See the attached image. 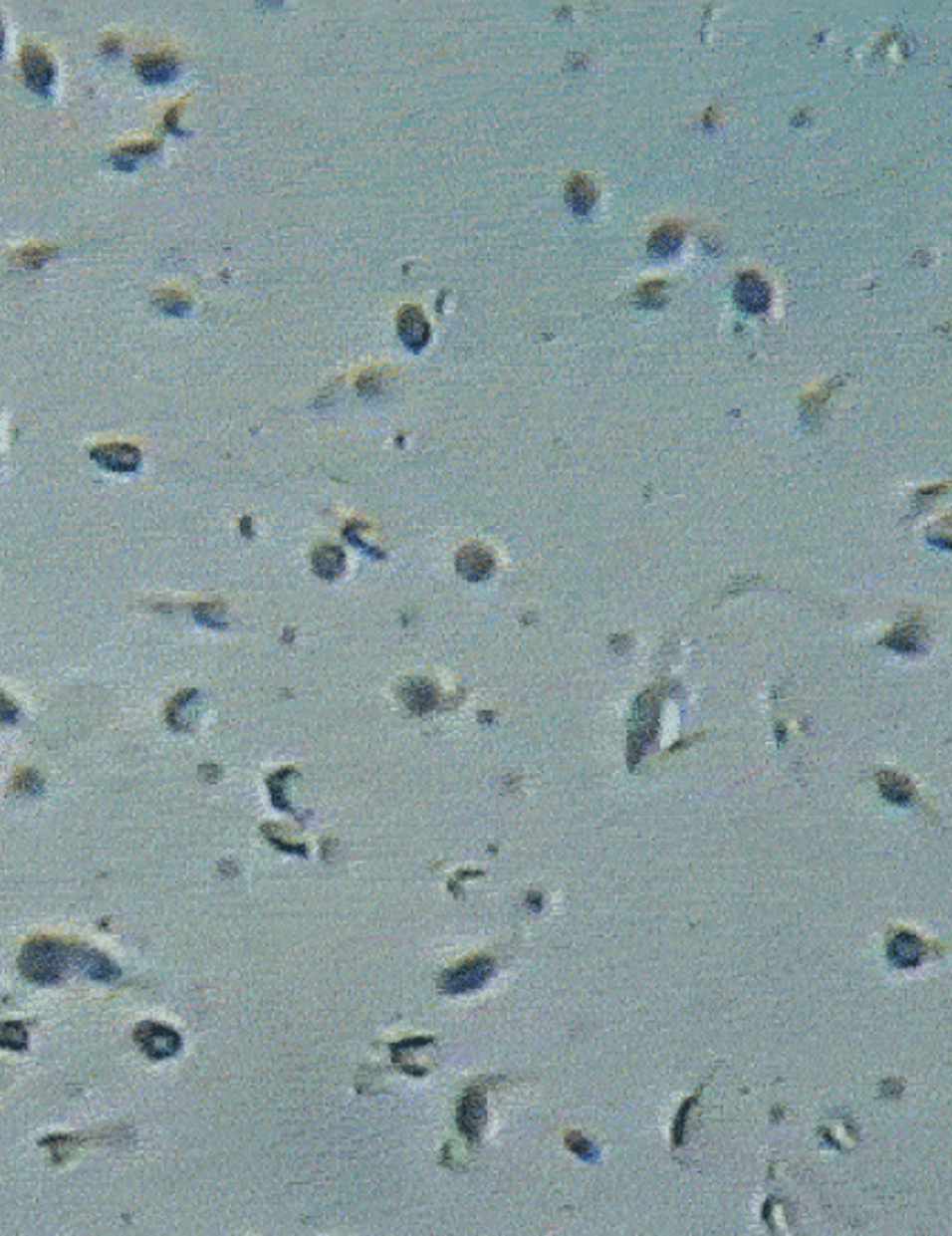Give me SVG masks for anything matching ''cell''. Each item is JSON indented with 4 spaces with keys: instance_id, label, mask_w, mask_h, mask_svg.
Instances as JSON below:
<instances>
[{
    "instance_id": "6da1fadb",
    "label": "cell",
    "mask_w": 952,
    "mask_h": 1236,
    "mask_svg": "<svg viewBox=\"0 0 952 1236\" xmlns=\"http://www.w3.org/2000/svg\"><path fill=\"white\" fill-rule=\"evenodd\" d=\"M73 969V955L70 946L50 940V937H39L23 946L19 958V971L23 978L37 985H55Z\"/></svg>"
},
{
    "instance_id": "7a4b0ae2",
    "label": "cell",
    "mask_w": 952,
    "mask_h": 1236,
    "mask_svg": "<svg viewBox=\"0 0 952 1236\" xmlns=\"http://www.w3.org/2000/svg\"><path fill=\"white\" fill-rule=\"evenodd\" d=\"M658 697L656 692H645L638 699L636 713H633L631 731H629V760L631 765H638L642 753L654 742L658 733Z\"/></svg>"
},
{
    "instance_id": "3957f363",
    "label": "cell",
    "mask_w": 952,
    "mask_h": 1236,
    "mask_svg": "<svg viewBox=\"0 0 952 1236\" xmlns=\"http://www.w3.org/2000/svg\"><path fill=\"white\" fill-rule=\"evenodd\" d=\"M492 974H495V962L490 958L465 960L463 964H458V967L449 969L440 976V989L449 996L472 994L486 985Z\"/></svg>"
},
{
    "instance_id": "277c9868",
    "label": "cell",
    "mask_w": 952,
    "mask_h": 1236,
    "mask_svg": "<svg viewBox=\"0 0 952 1236\" xmlns=\"http://www.w3.org/2000/svg\"><path fill=\"white\" fill-rule=\"evenodd\" d=\"M21 70L25 84H28L32 93L41 95V98H50L52 86L57 82V64L55 59L48 55V50H43L41 46H32V43L23 46Z\"/></svg>"
},
{
    "instance_id": "5b68a950",
    "label": "cell",
    "mask_w": 952,
    "mask_h": 1236,
    "mask_svg": "<svg viewBox=\"0 0 952 1236\" xmlns=\"http://www.w3.org/2000/svg\"><path fill=\"white\" fill-rule=\"evenodd\" d=\"M135 1043L142 1048L148 1057L160 1062V1059H171L182 1050V1039L169 1025L162 1023H142L135 1030Z\"/></svg>"
},
{
    "instance_id": "8992f818",
    "label": "cell",
    "mask_w": 952,
    "mask_h": 1236,
    "mask_svg": "<svg viewBox=\"0 0 952 1236\" xmlns=\"http://www.w3.org/2000/svg\"><path fill=\"white\" fill-rule=\"evenodd\" d=\"M486 1095H483L481 1089H467L463 1093L461 1102H458V1111H456V1124L461 1135L470 1139V1142H479L483 1126H486Z\"/></svg>"
},
{
    "instance_id": "52a82bcc",
    "label": "cell",
    "mask_w": 952,
    "mask_h": 1236,
    "mask_svg": "<svg viewBox=\"0 0 952 1236\" xmlns=\"http://www.w3.org/2000/svg\"><path fill=\"white\" fill-rule=\"evenodd\" d=\"M91 459L104 470L128 475V472H135L139 468L142 452L130 443H102L91 450Z\"/></svg>"
},
{
    "instance_id": "ba28073f",
    "label": "cell",
    "mask_w": 952,
    "mask_h": 1236,
    "mask_svg": "<svg viewBox=\"0 0 952 1236\" xmlns=\"http://www.w3.org/2000/svg\"><path fill=\"white\" fill-rule=\"evenodd\" d=\"M70 955H73V967L93 980H100V983H113L121 976V971L118 964H115L109 955L100 953L97 949H88V946L75 944L70 946Z\"/></svg>"
},
{
    "instance_id": "9c48e42d",
    "label": "cell",
    "mask_w": 952,
    "mask_h": 1236,
    "mask_svg": "<svg viewBox=\"0 0 952 1236\" xmlns=\"http://www.w3.org/2000/svg\"><path fill=\"white\" fill-rule=\"evenodd\" d=\"M735 302L746 313H766L771 306V288L757 273H744L735 282Z\"/></svg>"
},
{
    "instance_id": "30bf717a",
    "label": "cell",
    "mask_w": 952,
    "mask_h": 1236,
    "mask_svg": "<svg viewBox=\"0 0 952 1236\" xmlns=\"http://www.w3.org/2000/svg\"><path fill=\"white\" fill-rule=\"evenodd\" d=\"M135 73L146 84H169L180 73V61L169 50L148 52L135 59Z\"/></svg>"
},
{
    "instance_id": "8fae6325",
    "label": "cell",
    "mask_w": 952,
    "mask_h": 1236,
    "mask_svg": "<svg viewBox=\"0 0 952 1236\" xmlns=\"http://www.w3.org/2000/svg\"><path fill=\"white\" fill-rule=\"evenodd\" d=\"M398 336L404 347L420 351L431 340V327L418 306H402L398 313Z\"/></svg>"
},
{
    "instance_id": "7c38bea8",
    "label": "cell",
    "mask_w": 952,
    "mask_h": 1236,
    "mask_svg": "<svg viewBox=\"0 0 952 1236\" xmlns=\"http://www.w3.org/2000/svg\"><path fill=\"white\" fill-rule=\"evenodd\" d=\"M887 955H889V960H892V964H896V967L910 969V967H916V964L923 960L925 944L914 933L901 931V933H896L892 940H889Z\"/></svg>"
},
{
    "instance_id": "4fadbf2b",
    "label": "cell",
    "mask_w": 952,
    "mask_h": 1236,
    "mask_svg": "<svg viewBox=\"0 0 952 1236\" xmlns=\"http://www.w3.org/2000/svg\"><path fill=\"white\" fill-rule=\"evenodd\" d=\"M492 565H495V563H492V558H490L488 551L483 549V547H474V545L472 547H465L461 554H458V558H456L458 574H461L463 578H467V581H474V583L486 581V578L492 574Z\"/></svg>"
},
{
    "instance_id": "5bb4252c",
    "label": "cell",
    "mask_w": 952,
    "mask_h": 1236,
    "mask_svg": "<svg viewBox=\"0 0 952 1236\" xmlns=\"http://www.w3.org/2000/svg\"><path fill=\"white\" fill-rule=\"evenodd\" d=\"M595 198H597V191H595L594 180H591L585 173H573L567 182V203L573 212L580 216H587L591 209H594Z\"/></svg>"
},
{
    "instance_id": "9a60e30c",
    "label": "cell",
    "mask_w": 952,
    "mask_h": 1236,
    "mask_svg": "<svg viewBox=\"0 0 952 1236\" xmlns=\"http://www.w3.org/2000/svg\"><path fill=\"white\" fill-rule=\"evenodd\" d=\"M196 699H198V690H184L175 697L169 708H166V722L173 731H187L191 729L193 720H196Z\"/></svg>"
},
{
    "instance_id": "2e32d148",
    "label": "cell",
    "mask_w": 952,
    "mask_h": 1236,
    "mask_svg": "<svg viewBox=\"0 0 952 1236\" xmlns=\"http://www.w3.org/2000/svg\"><path fill=\"white\" fill-rule=\"evenodd\" d=\"M683 236H685V230H683V227L678 225V223H665V225H660L658 230H656L654 234H651V239H649V252L654 254V257H658V259H669V257H674V254H676L678 250H681V245H683Z\"/></svg>"
},
{
    "instance_id": "e0dca14e",
    "label": "cell",
    "mask_w": 952,
    "mask_h": 1236,
    "mask_svg": "<svg viewBox=\"0 0 952 1236\" xmlns=\"http://www.w3.org/2000/svg\"><path fill=\"white\" fill-rule=\"evenodd\" d=\"M157 148H160V142H157V139H148V142H137V144H126V146L115 148L109 160H111L113 166H118L119 171H133L137 160L153 155Z\"/></svg>"
},
{
    "instance_id": "ac0fdd59",
    "label": "cell",
    "mask_w": 952,
    "mask_h": 1236,
    "mask_svg": "<svg viewBox=\"0 0 952 1236\" xmlns=\"http://www.w3.org/2000/svg\"><path fill=\"white\" fill-rule=\"evenodd\" d=\"M313 567L317 576H322L324 581H335V578L344 572V554L338 547L324 545L315 551Z\"/></svg>"
},
{
    "instance_id": "d6986e66",
    "label": "cell",
    "mask_w": 952,
    "mask_h": 1236,
    "mask_svg": "<svg viewBox=\"0 0 952 1236\" xmlns=\"http://www.w3.org/2000/svg\"><path fill=\"white\" fill-rule=\"evenodd\" d=\"M878 787L885 799L894 805H910L912 803V785L905 778L896 774H883L878 778Z\"/></svg>"
},
{
    "instance_id": "ffe728a7",
    "label": "cell",
    "mask_w": 952,
    "mask_h": 1236,
    "mask_svg": "<svg viewBox=\"0 0 952 1236\" xmlns=\"http://www.w3.org/2000/svg\"><path fill=\"white\" fill-rule=\"evenodd\" d=\"M59 252L57 245H48V243H30L25 245L23 250H19L14 254V259L19 266L28 268V270H37L41 268L43 263H48L55 254Z\"/></svg>"
},
{
    "instance_id": "44dd1931",
    "label": "cell",
    "mask_w": 952,
    "mask_h": 1236,
    "mask_svg": "<svg viewBox=\"0 0 952 1236\" xmlns=\"http://www.w3.org/2000/svg\"><path fill=\"white\" fill-rule=\"evenodd\" d=\"M30 1034L19 1021H7L0 1025V1048L5 1050H28Z\"/></svg>"
},
{
    "instance_id": "7402d4cb",
    "label": "cell",
    "mask_w": 952,
    "mask_h": 1236,
    "mask_svg": "<svg viewBox=\"0 0 952 1236\" xmlns=\"http://www.w3.org/2000/svg\"><path fill=\"white\" fill-rule=\"evenodd\" d=\"M153 302H155V306H157V309H160L162 313H166V315H175V318H180V315H187V313L191 311V300H189L187 295H184V293H178V291H164V293H157Z\"/></svg>"
},
{
    "instance_id": "603a6c76",
    "label": "cell",
    "mask_w": 952,
    "mask_h": 1236,
    "mask_svg": "<svg viewBox=\"0 0 952 1236\" xmlns=\"http://www.w3.org/2000/svg\"><path fill=\"white\" fill-rule=\"evenodd\" d=\"M404 699L411 706V711H427V708L434 706V688L429 683L422 681V690H418V681L411 683V690H404Z\"/></svg>"
},
{
    "instance_id": "cb8c5ba5",
    "label": "cell",
    "mask_w": 952,
    "mask_h": 1236,
    "mask_svg": "<svg viewBox=\"0 0 952 1236\" xmlns=\"http://www.w3.org/2000/svg\"><path fill=\"white\" fill-rule=\"evenodd\" d=\"M921 638L923 636L919 634V629L916 627H903L887 638V645L894 647V650L898 652H914V650H919Z\"/></svg>"
},
{
    "instance_id": "d4e9b609",
    "label": "cell",
    "mask_w": 952,
    "mask_h": 1236,
    "mask_svg": "<svg viewBox=\"0 0 952 1236\" xmlns=\"http://www.w3.org/2000/svg\"><path fill=\"white\" fill-rule=\"evenodd\" d=\"M14 792L25 794V796H41L43 794V780L32 769H23L19 776L14 778Z\"/></svg>"
},
{
    "instance_id": "484cf974",
    "label": "cell",
    "mask_w": 952,
    "mask_h": 1236,
    "mask_svg": "<svg viewBox=\"0 0 952 1236\" xmlns=\"http://www.w3.org/2000/svg\"><path fill=\"white\" fill-rule=\"evenodd\" d=\"M638 304L642 309H660L665 304V284L651 282L638 291Z\"/></svg>"
},
{
    "instance_id": "4316f807",
    "label": "cell",
    "mask_w": 952,
    "mask_h": 1236,
    "mask_svg": "<svg viewBox=\"0 0 952 1236\" xmlns=\"http://www.w3.org/2000/svg\"><path fill=\"white\" fill-rule=\"evenodd\" d=\"M567 1144H569V1149L576 1153V1155H580L582 1160H595L597 1158L595 1146L591 1144L589 1139L582 1137L580 1133H569L567 1135Z\"/></svg>"
},
{
    "instance_id": "83f0119b",
    "label": "cell",
    "mask_w": 952,
    "mask_h": 1236,
    "mask_svg": "<svg viewBox=\"0 0 952 1236\" xmlns=\"http://www.w3.org/2000/svg\"><path fill=\"white\" fill-rule=\"evenodd\" d=\"M196 618L200 620V623H205V625H209V627H225L223 614L218 612L216 603H205V605H198V608H196Z\"/></svg>"
},
{
    "instance_id": "f1b7e54d",
    "label": "cell",
    "mask_w": 952,
    "mask_h": 1236,
    "mask_svg": "<svg viewBox=\"0 0 952 1236\" xmlns=\"http://www.w3.org/2000/svg\"><path fill=\"white\" fill-rule=\"evenodd\" d=\"M16 720H19V706H16L5 692H0V724L12 726L16 724Z\"/></svg>"
},
{
    "instance_id": "f546056e",
    "label": "cell",
    "mask_w": 952,
    "mask_h": 1236,
    "mask_svg": "<svg viewBox=\"0 0 952 1236\" xmlns=\"http://www.w3.org/2000/svg\"><path fill=\"white\" fill-rule=\"evenodd\" d=\"M184 104H187V102L173 104V107H171L169 111H166V116H164L162 126H164L166 130H169V133H175V135H180V133H182L180 126H178V116H180V111H182Z\"/></svg>"
},
{
    "instance_id": "4dcf8cb0",
    "label": "cell",
    "mask_w": 952,
    "mask_h": 1236,
    "mask_svg": "<svg viewBox=\"0 0 952 1236\" xmlns=\"http://www.w3.org/2000/svg\"><path fill=\"white\" fill-rule=\"evenodd\" d=\"M119 48H121V46H119V39H115V37H109V39H106V41H104V46H102L104 55H109V57H115V55H118Z\"/></svg>"
},
{
    "instance_id": "1f68e13d",
    "label": "cell",
    "mask_w": 952,
    "mask_h": 1236,
    "mask_svg": "<svg viewBox=\"0 0 952 1236\" xmlns=\"http://www.w3.org/2000/svg\"><path fill=\"white\" fill-rule=\"evenodd\" d=\"M5 52V25H3V16H0V59H3Z\"/></svg>"
}]
</instances>
